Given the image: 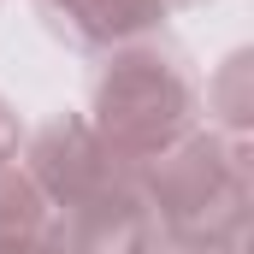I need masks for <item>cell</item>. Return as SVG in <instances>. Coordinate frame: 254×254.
<instances>
[{
	"instance_id": "obj_1",
	"label": "cell",
	"mask_w": 254,
	"mask_h": 254,
	"mask_svg": "<svg viewBox=\"0 0 254 254\" xmlns=\"http://www.w3.org/2000/svg\"><path fill=\"white\" fill-rule=\"evenodd\" d=\"M195 119V83L178 54L130 48L113 60V71L95 89V136L119 166H148L172 142L190 136Z\"/></svg>"
},
{
	"instance_id": "obj_2",
	"label": "cell",
	"mask_w": 254,
	"mask_h": 254,
	"mask_svg": "<svg viewBox=\"0 0 254 254\" xmlns=\"http://www.w3.org/2000/svg\"><path fill=\"white\" fill-rule=\"evenodd\" d=\"M148 213L190 249H213L219 237L243 231V142L219 136H184L160 160H148Z\"/></svg>"
},
{
	"instance_id": "obj_3",
	"label": "cell",
	"mask_w": 254,
	"mask_h": 254,
	"mask_svg": "<svg viewBox=\"0 0 254 254\" xmlns=\"http://www.w3.org/2000/svg\"><path fill=\"white\" fill-rule=\"evenodd\" d=\"M24 172L36 178V190L48 195L54 207H77V201H89V195L125 184L119 160L101 148V136L83 125V119H54V125L36 136Z\"/></svg>"
},
{
	"instance_id": "obj_4",
	"label": "cell",
	"mask_w": 254,
	"mask_h": 254,
	"mask_svg": "<svg viewBox=\"0 0 254 254\" xmlns=\"http://www.w3.org/2000/svg\"><path fill=\"white\" fill-rule=\"evenodd\" d=\"M148 237H154V213L130 184H113L65 207V219H54L60 254H148Z\"/></svg>"
},
{
	"instance_id": "obj_5",
	"label": "cell",
	"mask_w": 254,
	"mask_h": 254,
	"mask_svg": "<svg viewBox=\"0 0 254 254\" xmlns=\"http://www.w3.org/2000/svg\"><path fill=\"white\" fill-rule=\"evenodd\" d=\"M54 30L77 48H119L166 18V0H42Z\"/></svg>"
},
{
	"instance_id": "obj_6",
	"label": "cell",
	"mask_w": 254,
	"mask_h": 254,
	"mask_svg": "<svg viewBox=\"0 0 254 254\" xmlns=\"http://www.w3.org/2000/svg\"><path fill=\"white\" fill-rule=\"evenodd\" d=\"M12 154H18V119H12V107L0 101V166H12Z\"/></svg>"
},
{
	"instance_id": "obj_7",
	"label": "cell",
	"mask_w": 254,
	"mask_h": 254,
	"mask_svg": "<svg viewBox=\"0 0 254 254\" xmlns=\"http://www.w3.org/2000/svg\"><path fill=\"white\" fill-rule=\"evenodd\" d=\"M0 254H60V243H54V231H48L42 243H0Z\"/></svg>"
}]
</instances>
